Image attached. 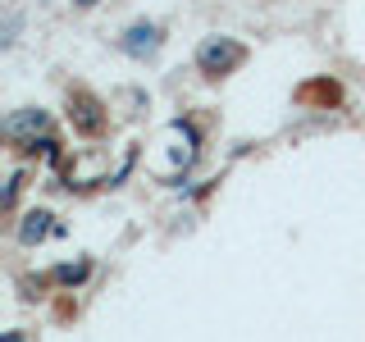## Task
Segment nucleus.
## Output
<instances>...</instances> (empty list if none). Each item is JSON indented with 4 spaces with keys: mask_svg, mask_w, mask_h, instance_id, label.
Segmentation results:
<instances>
[{
    "mask_svg": "<svg viewBox=\"0 0 365 342\" xmlns=\"http://www.w3.org/2000/svg\"><path fill=\"white\" fill-rule=\"evenodd\" d=\"M73 5H78V9H87V5H96V0H73Z\"/></svg>",
    "mask_w": 365,
    "mask_h": 342,
    "instance_id": "7",
    "label": "nucleus"
},
{
    "mask_svg": "<svg viewBox=\"0 0 365 342\" xmlns=\"http://www.w3.org/2000/svg\"><path fill=\"white\" fill-rule=\"evenodd\" d=\"M197 64H201L205 78H224V73H233L237 64H247V46L233 41V37H210L197 51Z\"/></svg>",
    "mask_w": 365,
    "mask_h": 342,
    "instance_id": "1",
    "label": "nucleus"
},
{
    "mask_svg": "<svg viewBox=\"0 0 365 342\" xmlns=\"http://www.w3.org/2000/svg\"><path fill=\"white\" fill-rule=\"evenodd\" d=\"M41 128H46V114L41 110H23V114H14V119H5V133L14 137V142H19L23 133H41Z\"/></svg>",
    "mask_w": 365,
    "mask_h": 342,
    "instance_id": "4",
    "label": "nucleus"
},
{
    "mask_svg": "<svg viewBox=\"0 0 365 342\" xmlns=\"http://www.w3.org/2000/svg\"><path fill=\"white\" fill-rule=\"evenodd\" d=\"M46 233H51V214L37 210V214H28V219H23V228H19V242H23V247H32V242H41Z\"/></svg>",
    "mask_w": 365,
    "mask_h": 342,
    "instance_id": "5",
    "label": "nucleus"
},
{
    "mask_svg": "<svg viewBox=\"0 0 365 342\" xmlns=\"http://www.w3.org/2000/svg\"><path fill=\"white\" fill-rule=\"evenodd\" d=\"M87 274H91L87 260H78V265H60V269H55V283H83Z\"/></svg>",
    "mask_w": 365,
    "mask_h": 342,
    "instance_id": "6",
    "label": "nucleus"
},
{
    "mask_svg": "<svg viewBox=\"0 0 365 342\" xmlns=\"http://www.w3.org/2000/svg\"><path fill=\"white\" fill-rule=\"evenodd\" d=\"M5 342H23V338H19V333H5Z\"/></svg>",
    "mask_w": 365,
    "mask_h": 342,
    "instance_id": "8",
    "label": "nucleus"
},
{
    "mask_svg": "<svg viewBox=\"0 0 365 342\" xmlns=\"http://www.w3.org/2000/svg\"><path fill=\"white\" fill-rule=\"evenodd\" d=\"M123 51H128L133 60L155 55V51H160V28H155V23H133V28L123 32Z\"/></svg>",
    "mask_w": 365,
    "mask_h": 342,
    "instance_id": "2",
    "label": "nucleus"
},
{
    "mask_svg": "<svg viewBox=\"0 0 365 342\" xmlns=\"http://www.w3.org/2000/svg\"><path fill=\"white\" fill-rule=\"evenodd\" d=\"M73 123H78V133H87V137H96L101 128H106V114H101V100L96 96H87V91H78L73 96Z\"/></svg>",
    "mask_w": 365,
    "mask_h": 342,
    "instance_id": "3",
    "label": "nucleus"
}]
</instances>
